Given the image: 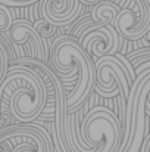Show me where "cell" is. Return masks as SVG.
Wrapping results in <instances>:
<instances>
[{
    "label": "cell",
    "instance_id": "1",
    "mask_svg": "<svg viewBox=\"0 0 150 152\" xmlns=\"http://www.w3.org/2000/svg\"><path fill=\"white\" fill-rule=\"evenodd\" d=\"M47 101L41 77L31 66L13 64L0 81V111L9 109L21 123L37 120Z\"/></svg>",
    "mask_w": 150,
    "mask_h": 152
},
{
    "label": "cell",
    "instance_id": "2",
    "mask_svg": "<svg viewBox=\"0 0 150 152\" xmlns=\"http://www.w3.org/2000/svg\"><path fill=\"white\" fill-rule=\"evenodd\" d=\"M50 66L60 80L77 78L74 90L65 93L66 112H72L83 106L94 87V62L81 48L72 36L57 37L51 46L49 55Z\"/></svg>",
    "mask_w": 150,
    "mask_h": 152
},
{
    "label": "cell",
    "instance_id": "3",
    "mask_svg": "<svg viewBox=\"0 0 150 152\" xmlns=\"http://www.w3.org/2000/svg\"><path fill=\"white\" fill-rule=\"evenodd\" d=\"M133 80L124 62L115 55H106L94 62V90L103 98H115L121 89L127 98Z\"/></svg>",
    "mask_w": 150,
    "mask_h": 152
},
{
    "label": "cell",
    "instance_id": "4",
    "mask_svg": "<svg viewBox=\"0 0 150 152\" xmlns=\"http://www.w3.org/2000/svg\"><path fill=\"white\" fill-rule=\"evenodd\" d=\"M9 139L10 152H53V140L46 127L38 121H31L24 126H6L0 130V140Z\"/></svg>",
    "mask_w": 150,
    "mask_h": 152
},
{
    "label": "cell",
    "instance_id": "5",
    "mask_svg": "<svg viewBox=\"0 0 150 152\" xmlns=\"http://www.w3.org/2000/svg\"><path fill=\"white\" fill-rule=\"evenodd\" d=\"M10 46H22L30 58L49 62V56L44 52L43 42L28 19H13L10 28L4 33ZM13 50V49H12Z\"/></svg>",
    "mask_w": 150,
    "mask_h": 152
},
{
    "label": "cell",
    "instance_id": "6",
    "mask_svg": "<svg viewBox=\"0 0 150 152\" xmlns=\"http://www.w3.org/2000/svg\"><path fill=\"white\" fill-rule=\"evenodd\" d=\"M81 48L87 52L91 59H99L106 55H115L121 48V36L115 31L113 25L97 24L91 31H88L83 40Z\"/></svg>",
    "mask_w": 150,
    "mask_h": 152
},
{
    "label": "cell",
    "instance_id": "7",
    "mask_svg": "<svg viewBox=\"0 0 150 152\" xmlns=\"http://www.w3.org/2000/svg\"><path fill=\"white\" fill-rule=\"evenodd\" d=\"M83 3L80 0H41L40 13L41 18L56 27H65L72 24L83 12Z\"/></svg>",
    "mask_w": 150,
    "mask_h": 152
},
{
    "label": "cell",
    "instance_id": "8",
    "mask_svg": "<svg viewBox=\"0 0 150 152\" xmlns=\"http://www.w3.org/2000/svg\"><path fill=\"white\" fill-rule=\"evenodd\" d=\"M118 10H119V7L116 3H113L110 0H100L96 4H93L91 12H90V18L100 25H106V24L112 25Z\"/></svg>",
    "mask_w": 150,
    "mask_h": 152
},
{
    "label": "cell",
    "instance_id": "9",
    "mask_svg": "<svg viewBox=\"0 0 150 152\" xmlns=\"http://www.w3.org/2000/svg\"><path fill=\"white\" fill-rule=\"evenodd\" d=\"M33 27H34V30L37 31V34L40 36L41 42H44V40H49L50 37H53V36L56 34L57 28H59V27L53 25L51 22L46 21V19H43V18H41V19H37V21H34Z\"/></svg>",
    "mask_w": 150,
    "mask_h": 152
},
{
    "label": "cell",
    "instance_id": "10",
    "mask_svg": "<svg viewBox=\"0 0 150 152\" xmlns=\"http://www.w3.org/2000/svg\"><path fill=\"white\" fill-rule=\"evenodd\" d=\"M12 56H13V50H12L10 43H6L4 39H1V34H0V81L7 71L9 59Z\"/></svg>",
    "mask_w": 150,
    "mask_h": 152
},
{
    "label": "cell",
    "instance_id": "11",
    "mask_svg": "<svg viewBox=\"0 0 150 152\" xmlns=\"http://www.w3.org/2000/svg\"><path fill=\"white\" fill-rule=\"evenodd\" d=\"M13 19H15V16H13L12 9L9 6L0 3V34L1 33H6L10 28Z\"/></svg>",
    "mask_w": 150,
    "mask_h": 152
},
{
    "label": "cell",
    "instance_id": "12",
    "mask_svg": "<svg viewBox=\"0 0 150 152\" xmlns=\"http://www.w3.org/2000/svg\"><path fill=\"white\" fill-rule=\"evenodd\" d=\"M38 0H0V3L9 6V7H18V6H31Z\"/></svg>",
    "mask_w": 150,
    "mask_h": 152
},
{
    "label": "cell",
    "instance_id": "13",
    "mask_svg": "<svg viewBox=\"0 0 150 152\" xmlns=\"http://www.w3.org/2000/svg\"><path fill=\"white\" fill-rule=\"evenodd\" d=\"M138 152H150V132L146 133V136L143 139V143H141Z\"/></svg>",
    "mask_w": 150,
    "mask_h": 152
},
{
    "label": "cell",
    "instance_id": "14",
    "mask_svg": "<svg viewBox=\"0 0 150 152\" xmlns=\"http://www.w3.org/2000/svg\"><path fill=\"white\" fill-rule=\"evenodd\" d=\"M149 68H150V61H147V62H143L141 65H138L137 68H134V72L137 75V74H140V72H143L144 69H149Z\"/></svg>",
    "mask_w": 150,
    "mask_h": 152
},
{
    "label": "cell",
    "instance_id": "15",
    "mask_svg": "<svg viewBox=\"0 0 150 152\" xmlns=\"http://www.w3.org/2000/svg\"><path fill=\"white\" fill-rule=\"evenodd\" d=\"M83 4H88V6H93V4H96L97 1H100V0H80Z\"/></svg>",
    "mask_w": 150,
    "mask_h": 152
}]
</instances>
